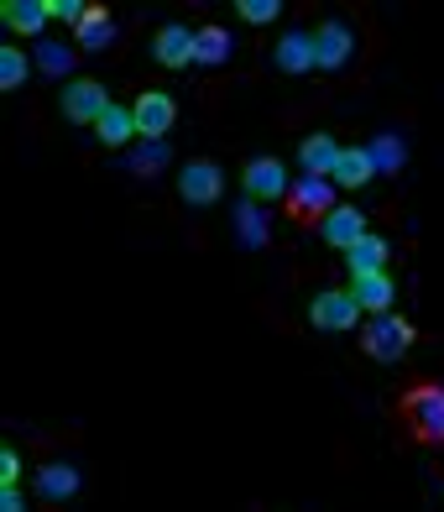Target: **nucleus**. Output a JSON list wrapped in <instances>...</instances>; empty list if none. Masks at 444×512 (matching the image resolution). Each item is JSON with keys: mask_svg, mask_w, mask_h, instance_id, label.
Here are the masks:
<instances>
[{"mask_svg": "<svg viewBox=\"0 0 444 512\" xmlns=\"http://www.w3.org/2000/svg\"><path fill=\"white\" fill-rule=\"evenodd\" d=\"M21 84H27V53L0 48V89H21Z\"/></svg>", "mask_w": 444, "mask_h": 512, "instance_id": "a878e982", "label": "nucleus"}, {"mask_svg": "<svg viewBox=\"0 0 444 512\" xmlns=\"http://www.w3.org/2000/svg\"><path fill=\"white\" fill-rule=\"evenodd\" d=\"M79 486H84V471H79V465H68V460L37 465V476H32V492L42 502H68V497H79Z\"/></svg>", "mask_w": 444, "mask_h": 512, "instance_id": "9d476101", "label": "nucleus"}, {"mask_svg": "<svg viewBox=\"0 0 444 512\" xmlns=\"http://www.w3.org/2000/svg\"><path fill=\"white\" fill-rule=\"evenodd\" d=\"M0 21H6L11 32H42L53 21V11H48V0H6Z\"/></svg>", "mask_w": 444, "mask_h": 512, "instance_id": "6ab92c4d", "label": "nucleus"}, {"mask_svg": "<svg viewBox=\"0 0 444 512\" xmlns=\"http://www.w3.org/2000/svg\"><path fill=\"white\" fill-rule=\"evenodd\" d=\"M241 21H251V27H267V21H277V11H283V6H277V0H241Z\"/></svg>", "mask_w": 444, "mask_h": 512, "instance_id": "bb28decb", "label": "nucleus"}, {"mask_svg": "<svg viewBox=\"0 0 444 512\" xmlns=\"http://www.w3.org/2000/svg\"><path fill=\"white\" fill-rule=\"evenodd\" d=\"M277 68H283V74H309V68H319V48H314V32H283V42H277Z\"/></svg>", "mask_w": 444, "mask_h": 512, "instance_id": "ddd939ff", "label": "nucleus"}, {"mask_svg": "<svg viewBox=\"0 0 444 512\" xmlns=\"http://www.w3.org/2000/svg\"><path fill=\"white\" fill-rule=\"evenodd\" d=\"M230 48H236V42H230V32L209 21V27H199V37H194V63H199V68H225V63H230Z\"/></svg>", "mask_w": 444, "mask_h": 512, "instance_id": "aec40b11", "label": "nucleus"}, {"mask_svg": "<svg viewBox=\"0 0 444 512\" xmlns=\"http://www.w3.org/2000/svg\"><path fill=\"white\" fill-rule=\"evenodd\" d=\"M366 157H371V168H377V178H392L397 168H403V136H377V142L366 147Z\"/></svg>", "mask_w": 444, "mask_h": 512, "instance_id": "5701e85b", "label": "nucleus"}, {"mask_svg": "<svg viewBox=\"0 0 444 512\" xmlns=\"http://www.w3.org/2000/svg\"><path fill=\"white\" fill-rule=\"evenodd\" d=\"M48 11L58 16V21H74V27H79V21H84V0H48Z\"/></svg>", "mask_w": 444, "mask_h": 512, "instance_id": "cd10ccee", "label": "nucleus"}, {"mask_svg": "<svg viewBox=\"0 0 444 512\" xmlns=\"http://www.w3.org/2000/svg\"><path fill=\"white\" fill-rule=\"evenodd\" d=\"M387 241L382 236H361L356 246L345 251V267H350V277H371V272H387Z\"/></svg>", "mask_w": 444, "mask_h": 512, "instance_id": "a211bd4d", "label": "nucleus"}, {"mask_svg": "<svg viewBox=\"0 0 444 512\" xmlns=\"http://www.w3.org/2000/svg\"><path fill=\"white\" fill-rule=\"evenodd\" d=\"M95 136H100L105 147H131V142H136V136H142V131H136V115H131L126 105H110V110L100 115Z\"/></svg>", "mask_w": 444, "mask_h": 512, "instance_id": "412c9836", "label": "nucleus"}, {"mask_svg": "<svg viewBox=\"0 0 444 512\" xmlns=\"http://www.w3.org/2000/svg\"><path fill=\"white\" fill-rule=\"evenodd\" d=\"M194 37H199V32H189L183 21H168V27L152 37V58H157L162 68H189V63H194Z\"/></svg>", "mask_w": 444, "mask_h": 512, "instance_id": "f8f14e48", "label": "nucleus"}, {"mask_svg": "<svg viewBox=\"0 0 444 512\" xmlns=\"http://www.w3.org/2000/svg\"><path fill=\"white\" fill-rule=\"evenodd\" d=\"M413 345H418V330H413L403 314H377V319L361 330V351H366L371 361H382V366L403 361Z\"/></svg>", "mask_w": 444, "mask_h": 512, "instance_id": "f03ea898", "label": "nucleus"}, {"mask_svg": "<svg viewBox=\"0 0 444 512\" xmlns=\"http://www.w3.org/2000/svg\"><path fill=\"white\" fill-rule=\"evenodd\" d=\"M361 314L366 309L356 304V293H350V288H324V293H314V304H309V324H314V330H324V335L356 330Z\"/></svg>", "mask_w": 444, "mask_h": 512, "instance_id": "20e7f679", "label": "nucleus"}, {"mask_svg": "<svg viewBox=\"0 0 444 512\" xmlns=\"http://www.w3.org/2000/svg\"><path fill=\"white\" fill-rule=\"evenodd\" d=\"M16 476H21V460H16V450L6 445V450H0V486H16Z\"/></svg>", "mask_w": 444, "mask_h": 512, "instance_id": "c85d7f7f", "label": "nucleus"}, {"mask_svg": "<svg viewBox=\"0 0 444 512\" xmlns=\"http://www.w3.org/2000/svg\"><path fill=\"white\" fill-rule=\"evenodd\" d=\"M340 142L330 131H314V136H303V147H298V168L309 173V178H335V168H340Z\"/></svg>", "mask_w": 444, "mask_h": 512, "instance_id": "9b49d317", "label": "nucleus"}, {"mask_svg": "<svg viewBox=\"0 0 444 512\" xmlns=\"http://www.w3.org/2000/svg\"><path fill=\"white\" fill-rule=\"evenodd\" d=\"M131 115H136L142 142H168V131L178 121V105H173V95H162V89H142L136 105H131Z\"/></svg>", "mask_w": 444, "mask_h": 512, "instance_id": "423d86ee", "label": "nucleus"}, {"mask_svg": "<svg viewBox=\"0 0 444 512\" xmlns=\"http://www.w3.org/2000/svg\"><path fill=\"white\" fill-rule=\"evenodd\" d=\"M162 162H168V142H142V147L131 152V173L136 178H152Z\"/></svg>", "mask_w": 444, "mask_h": 512, "instance_id": "393cba45", "label": "nucleus"}, {"mask_svg": "<svg viewBox=\"0 0 444 512\" xmlns=\"http://www.w3.org/2000/svg\"><path fill=\"white\" fill-rule=\"evenodd\" d=\"M371 178H377V168H371L366 147H345V152H340V168H335V183H340V189H366Z\"/></svg>", "mask_w": 444, "mask_h": 512, "instance_id": "4be33fe9", "label": "nucleus"}, {"mask_svg": "<svg viewBox=\"0 0 444 512\" xmlns=\"http://www.w3.org/2000/svg\"><path fill=\"white\" fill-rule=\"evenodd\" d=\"M283 209H288V220L293 225H324L335 215V183L330 178H293V189H288V199H283Z\"/></svg>", "mask_w": 444, "mask_h": 512, "instance_id": "7ed1b4c3", "label": "nucleus"}, {"mask_svg": "<svg viewBox=\"0 0 444 512\" xmlns=\"http://www.w3.org/2000/svg\"><path fill=\"white\" fill-rule=\"evenodd\" d=\"M350 293H356V304L377 319V314H392L397 304V283L387 272H371V277H350Z\"/></svg>", "mask_w": 444, "mask_h": 512, "instance_id": "4468645a", "label": "nucleus"}, {"mask_svg": "<svg viewBox=\"0 0 444 512\" xmlns=\"http://www.w3.org/2000/svg\"><path fill=\"white\" fill-rule=\"evenodd\" d=\"M220 194H225V168H220V162L194 157V162H183V168H178V199H183V204L209 209Z\"/></svg>", "mask_w": 444, "mask_h": 512, "instance_id": "39448f33", "label": "nucleus"}, {"mask_svg": "<svg viewBox=\"0 0 444 512\" xmlns=\"http://www.w3.org/2000/svg\"><path fill=\"white\" fill-rule=\"evenodd\" d=\"M314 48H319V68H330V74L350 68V58H356V32H350V21H335L330 16L314 32Z\"/></svg>", "mask_w": 444, "mask_h": 512, "instance_id": "1a4fd4ad", "label": "nucleus"}, {"mask_svg": "<svg viewBox=\"0 0 444 512\" xmlns=\"http://www.w3.org/2000/svg\"><path fill=\"white\" fill-rule=\"evenodd\" d=\"M74 37H79V48H84V53H100V48H110V37H115L110 6H100V0H89V11H84V21L74 27Z\"/></svg>", "mask_w": 444, "mask_h": 512, "instance_id": "dca6fc26", "label": "nucleus"}, {"mask_svg": "<svg viewBox=\"0 0 444 512\" xmlns=\"http://www.w3.org/2000/svg\"><path fill=\"white\" fill-rule=\"evenodd\" d=\"M319 230H324V241H330L335 251H350L361 236H371V230H366V215H361L356 204H340V209H335V215L324 220Z\"/></svg>", "mask_w": 444, "mask_h": 512, "instance_id": "2eb2a0df", "label": "nucleus"}, {"mask_svg": "<svg viewBox=\"0 0 444 512\" xmlns=\"http://www.w3.org/2000/svg\"><path fill=\"white\" fill-rule=\"evenodd\" d=\"M0 512H27V502H21L16 486H0Z\"/></svg>", "mask_w": 444, "mask_h": 512, "instance_id": "c756f323", "label": "nucleus"}, {"mask_svg": "<svg viewBox=\"0 0 444 512\" xmlns=\"http://www.w3.org/2000/svg\"><path fill=\"white\" fill-rule=\"evenodd\" d=\"M115 100H110V89L100 84V79H74L63 89V115L74 126H100V115L110 110Z\"/></svg>", "mask_w": 444, "mask_h": 512, "instance_id": "0eeeda50", "label": "nucleus"}, {"mask_svg": "<svg viewBox=\"0 0 444 512\" xmlns=\"http://www.w3.org/2000/svg\"><path fill=\"white\" fill-rule=\"evenodd\" d=\"M397 418H403V429H408L413 445L439 450L444 445V382L439 377L408 382L403 398H397Z\"/></svg>", "mask_w": 444, "mask_h": 512, "instance_id": "f257e3e1", "label": "nucleus"}, {"mask_svg": "<svg viewBox=\"0 0 444 512\" xmlns=\"http://www.w3.org/2000/svg\"><path fill=\"white\" fill-rule=\"evenodd\" d=\"M37 68L48 79H68V74H74V48H63V42H42V48H37Z\"/></svg>", "mask_w": 444, "mask_h": 512, "instance_id": "b1692460", "label": "nucleus"}, {"mask_svg": "<svg viewBox=\"0 0 444 512\" xmlns=\"http://www.w3.org/2000/svg\"><path fill=\"white\" fill-rule=\"evenodd\" d=\"M236 241L251 246V251H262L272 241V225H267V209L256 204V199H241L236 204Z\"/></svg>", "mask_w": 444, "mask_h": 512, "instance_id": "f3484780", "label": "nucleus"}, {"mask_svg": "<svg viewBox=\"0 0 444 512\" xmlns=\"http://www.w3.org/2000/svg\"><path fill=\"white\" fill-rule=\"evenodd\" d=\"M241 183H246V199H288V168H283V157H251L246 162V173H241Z\"/></svg>", "mask_w": 444, "mask_h": 512, "instance_id": "6e6552de", "label": "nucleus"}]
</instances>
